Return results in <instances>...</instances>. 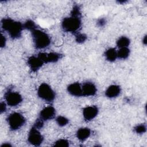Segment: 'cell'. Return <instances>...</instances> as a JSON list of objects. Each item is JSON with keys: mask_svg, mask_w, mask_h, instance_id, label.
<instances>
[{"mask_svg": "<svg viewBox=\"0 0 147 147\" xmlns=\"http://www.w3.org/2000/svg\"><path fill=\"white\" fill-rule=\"evenodd\" d=\"M69 145V141L67 139L60 138L56 140L53 144L55 146H62V147H67Z\"/></svg>", "mask_w": 147, "mask_h": 147, "instance_id": "7402d4cb", "label": "cell"}, {"mask_svg": "<svg viewBox=\"0 0 147 147\" xmlns=\"http://www.w3.org/2000/svg\"><path fill=\"white\" fill-rule=\"evenodd\" d=\"M44 140V137L40 132L39 129L32 126L29 130L28 136V141L31 145L37 146H40Z\"/></svg>", "mask_w": 147, "mask_h": 147, "instance_id": "52a82bcc", "label": "cell"}, {"mask_svg": "<svg viewBox=\"0 0 147 147\" xmlns=\"http://www.w3.org/2000/svg\"><path fill=\"white\" fill-rule=\"evenodd\" d=\"M104 55L106 59L110 62H113L117 59V51L114 48L107 49Z\"/></svg>", "mask_w": 147, "mask_h": 147, "instance_id": "2e32d148", "label": "cell"}, {"mask_svg": "<svg viewBox=\"0 0 147 147\" xmlns=\"http://www.w3.org/2000/svg\"><path fill=\"white\" fill-rule=\"evenodd\" d=\"M98 112L99 109L96 106H86L83 109V117L86 121H90L97 116Z\"/></svg>", "mask_w": 147, "mask_h": 147, "instance_id": "9c48e42d", "label": "cell"}, {"mask_svg": "<svg viewBox=\"0 0 147 147\" xmlns=\"http://www.w3.org/2000/svg\"><path fill=\"white\" fill-rule=\"evenodd\" d=\"M76 137L80 141H84L91 135V130L88 127H82L76 131Z\"/></svg>", "mask_w": 147, "mask_h": 147, "instance_id": "9a60e30c", "label": "cell"}, {"mask_svg": "<svg viewBox=\"0 0 147 147\" xmlns=\"http://www.w3.org/2000/svg\"><path fill=\"white\" fill-rule=\"evenodd\" d=\"M34 45L37 49H44L48 47L51 44V38L45 32L35 29L30 32Z\"/></svg>", "mask_w": 147, "mask_h": 147, "instance_id": "7a4b0ae2", "label": "cell"}, {"mask_svg": "<svg viewBox=\"0 0 147 147\" xmlns=\"http://www.w3.org/2000/svg\"><path fill=\"white\" fill-rule=\"evenodd\" d=\"M82 25L81 16L71 15L70 17L64 18L61 22V28L66 32L75 33Z\"/></svg>", "mask_w": 147, "mask_h": 147, "instance_id": "3957f363", "label": "cell"}, {"mask_svg": "<svg viewBox=\"0 0 147 147\" xmlns=\"http://www.w3.org/2000/svg\"><path fill=\"white\" fill-rule=\"evenodd\" d=\"M83 96H92L96 94L97 88L95 84L91 82H86L82 85Z\"/></svg>", "mask_w": 147, "mask_h": 147, "instance_id": "8fae6325", "label": "cell"}, {"mask_svg": "<svg viewBox=\"0 0 147 147\" xmlns=\"http://www.w3.org/2000/svg\"><path fill=\"white\" fill-rule=\"evenodd\" d=\"M1 147H5V146H11V145L8 142H5V143H3L1 145Z\"/></svg>", "mask_w": 147, "mask_h": 147, "instance_id": "83f0119b", "label": "cell"}, {"mask_svg": "<svg viewBox=\"0 0 147 147\" xmlns=\"http://www.w3.org/2000/svg\"><path fill=\"white\" fill-rule=\"evenodd\" d=\"M121 89L119 86L112 84L109 86L105 91V95L109 98H114L117 97L121 93Z\"/></svg>", "mask_w": 147, "mask_h": 147, "instance_id": "5bb4252c", "label": "cell"}, {"mask_svg": "<svg viewBox=\"0 0 147 147\" xmlns=\"http://www.w3.org/2000/svg\"><path fill=\"white\" fill-rule=\"evenodd\" d=\"M130 44V39L126 36H121L117 40L116 45L119 48L128 47Z\"/></svg>", "mask_w": 147, "mask_h": 147, "instance_id": "e0dca14e", "label": "cell"}, {"mask_svg": "<svg viewBox=\"0 0 147 147\" xmlns=\"http://www.w3.org/2000/svg\"><path fill=\"white\" fill-rule=\"evenodd\" d=\"M134 131L136 133L138 134H142L145 133L146 131V124L141 123V124L137 125L134 127Z\"/></svg>", "mask_w": 147, "mask_h": 147, "instance_id": "ffe728a7", "label": "cell"}, {"mask_svg": "<svg viewBox=\"0 0 147 147\" xmlns=\"http://www.w3.org/2000/svg\"><path fill=\"white\" fill-rule=\"evenodd\" d=\"M1 27L13 39L20 38L24 29L22 23L9 18H3L1 20Z\"/></svg>", "mask_w": 147, "mask_h": 147, "instance_id": "6da1fadb", "label": "cell"}, {"mask_svg": "<svg viewBox=\"0 0 147 147\" xmlns=\"http://www.w3.org/2000/svg\"><path fill=\"white\" fill-rule=\"evenodd\" d=\"M27 64L30 70L32 72H36L41 68L44 63L37 55H32L28 57Z\"/></svg>", "mask_w": 147, "mask_h": 147, "instance_id": "30bf717a", "label": "cell"}, {"mask_svg": "<svg viewBox=\"0 0 147 147\" xmlns=\"http://www.w3.org/2000/svg\"><path fill=\"white\" fill-rule=\"evenodd\" d=\"M6 44V38L5 36L1 33V47L3 48L5 47Z\"/></svg>", "mask_w": 147, "mask_h": 147, "instance_id": "4316f807", "label": "cell"}, {"mask_svg": "<svg viewBox=\"0 0 147 147\" xmlns=\"http://www.w3.org/2000/svg\"><path fill=\"white\" fill-rule=\"evenodd\" d=\"M37 56L44 63H52L58 61L61 57V55L57 52H40Z\"/></svg>", "mask_w": 147, "mask_h": 147, "instance_id": "ba28073f", "label": "cell"}, {"mask_svg": "<svg viewBox=\"0 0 147 147\" xmlns=\"http://www.w3.org/2000/svg\"><path fill=\"white\" fill-rule=\"evenodd\" d=\"M37 95L42 100L51 102L55 99V92L52 87L48 84H41L37 89Z\"/></svg>", "mask_w": 147, "mask_h": 147, "instance_id": "5b68a950", "label": "cell"}, {"mask_svg": "<svg viewBox=\"0 0 147 147\" xmlns=\"http://www.w3.org/2000/svg\"><path fill=\"white\" fill-rule=\"evenodd\" d=\"M130 51L128 47L119 48L117 51V58L120 59H126L130 55Z\"/></svg>", "mask_w": 147, "mask_h": 147, "instance_id": "ac0fdd59", "label": "cell"}, {"mask_svg": "<svg viewBox=\"0 0 147 147\" xmlns=\"http://www.w3.org/2000/svg\"><path fill=\"white\" fill-rule=\"evenodd\" d=\"M56 114V110L53 106H48L42 109L39 114V118L44 121L52 119Z\"/></svg>", "mask_w": 147, "mask_h": 147, "instance_id": "7c38bea8", "label": "cell"}, {"mask_svg": "<svg viewBox=\"0 0 147 147\" xmlns=\"http://www.w3.org/2000/svg\"><path fill=\"white\" fill-rule=\"evenodd\" d=\"M6 121L9 128L11 130H17L20 129L26 122L24 115L18 112L11 113L7 117Z\"/></svg>", "mask_w": 147, "mask_h": 147, "instance_id": "277c9868", "label": "cell"}, {"mask_svg": "<svg viewBox=\"0 0 147 147\" xmlns=\"http://www.w3.org/2000/svg\"><path fill=\"white\" fill-rule=\"evenodd\" d=\"M6 105H7V103H5V102H1V104H0V111H1V114L6 111V107H7Z\"/></svg>", "mask_w": 147, "mask_h": 147, "instance_id": "484cf974", "label": "cell"}, {"mask_svg": "<svg viewBox=\"0 0 147 147\" xmlns=\"http://www.w3.org/2000/svg\"><path fill=\"white\" fill-rule=\"evenodd\" d=\"M5 99L7 105L11 107L16 106L22 101L21 95L18 92L11 90H9L5 92Z\"/></svg>", "mask_w": 147, "mask_h": 147, "instance_id": "8992f818", "label": "cell"}, {"mask_svg": "<svg viewBox=\"0 0 147 147\" xmlns=\"http://www.w3.org/2000/svg\"><path fill=\"white\" fill-rule=\"evenodd\" d=\"M147 40H146V35H145L144 37H143V38H142V43L145 45H146V43H147Z\"/></svg>", "mask_w": 147, "mask_h": 147, "instance_id": "f1b7e54d", "label": "cell"}, {"mask_svg": "<svg viewBox=\"0 0 147 147\" xmlns=\"http://www.w3.org/2000/svg\"><path fill=\"white\" fill-rule=\"evenodd\" d=\"M87 38V36L84 33H77L75 36V41L79 44L84 42Z\"/></svg>", "mask_w": 147, "mask_h": 147, "instance_id": "603a6c76", "label": "cell"}, {"mask_svg": "<svg viewBox=\"0 0 147 147\" xmlns=\"http://www.w3.org/2000/svg\"><path fill=\"white\" fill-rule=\"evenodd\" d=\"M44 122V121L43 120H42L41 119L38 118V119H36V121L34 123V125L33 126H34V127L38 129H40L43 127Z\"/></svg>", "mask_w": 147, "mask_h": 147, "instance_id": "cb8c5ba5", "label": "cell"}, {"mask_svg": "<svg viewBox=\"0 0 147 147\" xmlns=\"http://www.w3.org/2000/svg\"><path fill=\"white\" fill-rule=\"evenodd\" d=\"M106 23V21L105 18H99V20H98L97 22H96V24L99 27H102Z\"/></svg>", "mask_w": 147, "mask_h": 147, "instance_id": "d4e9b609", "label": "cell"}, {"mask_svg": "<svg viewBox=\"0 0 147 147\" xmlns=\"http://www.w3.org/2000/svg\"><path fill=\"white\" fill-rule=\"evenodd\" d=\"M23 27L24 29L28 30L30 32L36 29V25L35 23L31 20H28L24 24H23Z\"/></svg>", "mask_w": 147, "mask_h": 147, "instance_id": "44dd1931", "label": "cell"}, {"mask_svg": "<svg viewBox=\"0 0 147 147\" xmlns=\"http://www.w3.org/2000/svg\"><path fill=\"white\" fill-rule=\"evenodd\" d=\"M67 91L70 95L74 96H83L82 85L78 82L69 84L67 87Z\"/></svg>", "mask_w": 147, "mask_h": 147, "instance_id": "4fadbf2b", "label": "cell"}, {"mask_svg": "<svg viewBox=\"0 0 147 147\" xmlns=\"http://www.w3.org/2000/svg\"><path fill=\"white\" fill-rule=\"evenodd\" d=\"M56 122L59 126L63 127L68 123L69 119L64 116L59 115L56 118Z\"/></svg>", "mask_w": 147, "mask_h": 147, "instance_id": "d6986e66", "label": "cell"}]
</instances>
